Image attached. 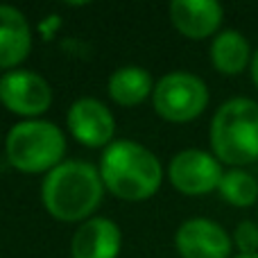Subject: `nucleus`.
Wrapping results in <instances>:
<instances>
[{
	"label": "nucleus",
	"instance_id": "2",
	"mask_svg": "<svg viewBox=\"0 0 258 258\" xmlns=\"http://www.w3.org/2000/svg\"><path fill=\"white\" fill-rule=\"evenodd\" d=\"M102 181L125 202L150 200L161 186L163 170L147 147L136 141H113L100 159Z\"/></svg>",
	"mask_w": 258,
	"mask_h": 258
},
{
	"label": "nucleus",
	"instance_id": "10",
	"mask_svg": "<svg viewBox=\"0 0 258 258\" xmlns=\"http://www.w3.org/2000/svg\"><path fill=\"white\" fill-rule=\"evenodd\" d=\"M122 245V233L107 218H91L75 231L71 242L73 258H116Z\"/></svg>",
	"mask_w": 258,
	"mask_h": 258
},
{
	"label": "nucleus",
	"instance_id": "8",
	"mask_svg": "<svg viewBox=\"0 0 258 258\" xmlns=\"http://www.w3.org/2000/svg\"><path fill=\"white\" fill-rule=\"evenodd\" d=\"M174 245L181 258H229L231 238L218 222L190 218L177 229Z\"/></svg>",
	"mask_w": 258,
	"mask_h": 258
},
{
	"label": "nucleus",
	"instance_id": "6",
	"mask_svg": "<svg viewBox=\"0 0 258 258\" xmlns=\"http://www.w3.org/2000/svg\"><path fill=\"white\" fill-rule=\"evenodd\" d=\"M0 102L25 118L41 116L52 104V89L34 71H9L0 77Z\"/></svg>",
	"mask_w": 258,
	"mask_h": 258
},
{
	"label": "nucleus",
	"instance_id": "4",
	"mask_svg": "<svg viewBox=\"0 0 258 258\" xmlns=\"http://www.w3.org/2000/svg\"><path fill=\"white\" fill-rule=\"evenodd\" d=\"M7 161L21 172H50L63 163L66 136L45 120H23L14 125L5 141Z\"/></svg>",
	"mask_w": 258,
	"mask_h": 258
},
{
	"label": "nucleus",
	"instance_id": "5",
	"mask_svg": "<svg viewBox=\"0 0 258 258\" xmlns=\"http://www.w3.org/2000/svg\"><path fill=\"white\" fill-rule=\"evenodd\" d=\"M152 102L161 118L170 122L195 120L209 104V89L197 75L174 71L163 75L152 91Z\"/></svg>",
	"mask_w": 258,
	"mask_h": 258
},
{
	"label": "nucleus",
	"instance_id": "9",
	"mask_svg": "<svg viewBox=\"0 0 258 258\" xmlns=\"http://www.w3.org/2000/svg\"><path fill=\"white\" fill-rule=\"evenodd\" d=\"M68 129L73 138L80 141L86 147H104L111 145L113 132H116V120L111 111L95 98H82L73 102L68 109Z\"/></svg>",
	"mask_w": 258,
	"mask_h": 258
},
{
	"label": "nucleus",
	"instance_id": "1",
	"mask_svg": "<svg viewBox=\"0 0 258 258\" xmlns=\"http://www.w3.org/2000/svg\"><path fill=\"white\" fill-rule=\"evenodd\" d=\"M102 174L86 161H63L50 170L41 186V200L59 222L86 220L102 200Z\"/></svg>",
	"mask_w": 258,
	"mask_h": 258
},
{
	"label": "nucleus",
	"instance_id": "13",
	"mask_svg": "<svg viewBox=\"0 0 258 258\" xmlns=\"http://www.w3.org/2000/svg\"><path fill=\"white\" fill-rule=\"evenodd\" d=\"M249 41L238 30H224L213 39L211 61L222 75H238L251 63Z\"/></svg>",
	"mask_w": 258,
	"mask_h": 258
},
{
	"label": "nucleus",
	"instance_id": "15",
	"mask_svg": "<svg viewBox=\"0 0 258 258\" xmlns=\"http://www.w3.org/2000/svg\"><path fill=\"white\" fill-rule=\"evenodd\" d=\"M218 190L224 202H229L231 206H238V209H247V206L256 204L258 200L256 177L245 172L242 168H231L229 172H224Z\"/></svg>",
	"mask_w": 258,
	"mask_h": 258
},
{
	"label": "nucleus",
	"instance_id": "14",
	"mask_svg": "<svg viewBox=\"0 0 258 258\" xmlns=\"http://www.w3.org/2000/svg\"><path fill=\"white\" fill-rule=\"evenodd\" d=\"M152 91H154V84L145 68L125 66L113 71L109 77V95L120 107H136Z\"/></svg>",
	"mask_w": 258,
	"mask_h": 258
},
{
	"label": "nucleus",
	"instance_id": "12",
	"mask_svg": "<svg viewBox=\"0 0 258 258\" xmlns=\"http://www.w3.org/2000/svg\"><path fill=\"white\" fill-rule=\"evenodd\" d=\"M32 34L25 16L9 5H0V68L16 66L30 54Z\"/></svg>",
	"mask_w": 258,
	"mask_h": 258
},
{
	"label": "nucleus",
	"instance_id": "3",
	"mask_svg": "<svg viewBox=\"0 0 258 258\" xmlns=\"http://www.w3.org/2000/svg\"><path fill=\"white\" fill-rule=\"evenodd\" d=\"M211 145L215 159L231 168H242L258 159V102L231 98L211 120Z\"/></svg>",
	"mask_w": 258,
	"mask_h": 258
},
{
	"label": "nucleus",
	"instance_id": "16",
	"mask_svg": "<svg viewBox=\"0 0 258 258\" xmlns=\"http://www.w3.org/2000/svg\"><path fill=\"white\" fill-rule=\"evenodd\" d=\"M233 242H236L238 251L245 256L258 254V224L251 220H245L236 227L233 231Z\"/></svg>",
	"mask_w": 258,
	"mask_h": 258
},
{
	"label": "nucleus",
	"instance_id": "17",
	"mask_svg": "<svg viewBox=\"0 0 258 258\" xmlns=\"http://www.w3.org/2000/svg\"><path fill=\"white\" fill-rule=\"evenodd\" d=\"M249 71H251V82H254V84H256V89H258V50L254 52V57H251Z\"/></svg>",
	"mask_w": 258,
	"mask_h": 258
},
{
	"label": "nucleus",
	"instance_id": "18",
	"mask_svg": "<svg viewBox=\"0 0 258 258\" xmlns=\"http://www.w3.org/2000/svg\"><path fill=\"white\" fill-rule=\"evenodd\" d=\"M236 258H258V254H251V256H245V254H238Z\"/></svg>",
	"mask_w": 258,
	"mask_h": 258
},
{
	"label": "nucleus",
	"instance_id": "7",
	"mask_svg": "<svg viewBox=\"0 0 258 258\" xmlns=\"http://www.w3.org/2000/svg\"><path fill=\"white\" fill-rule=\"evenodd\" d=\"M222 168L213 154L202 150H183L168 165L170 183L183 195H206L222 181Z\"/></svg>",
	"mask_w": 258,
	"mask_h": 258
},
{
	"label": "nucleus",
	"instance_id": "11",
	"mask_svg": "<svg viewBox=\"0 0 258 258\" xmlns=\"http://www.w3.org/2000/svg\"><path fill=\"white\" fill-rule=\"evenodd\" d=\"M222 7L215 0H174L170 5V21L188 39H206L215 34L222 23Z\"/></svg>",
	"mask_w": 258,
	"mask_h": 258
}]
</instances>
